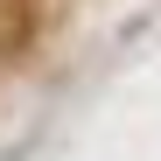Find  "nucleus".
Returning a JSON list of instances; mask_svg holds the SVG:
<instances>
[{
	"mask_svg": "<svg viewBox=\"0 0 161 161\" xmlns=\"http://www.w3.org/2000/svg\"><path fill=\"white\" fill-rule=\"evenodd\" d=\"M21 35H28V7L21 0H0V49H14Z\"/></svg>",
	"mask_w": 161,
	"mask_h": 161,
	"instance_id": "f257e3e1",
	"label": "nucleus"
}]
</instances>
